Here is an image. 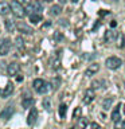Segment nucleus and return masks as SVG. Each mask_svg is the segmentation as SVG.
<instances>
[{
    "mask_svg": "<svg viewBox=\"0 0 125 129\" xmlns=\"http://www.w3.org/2000/svg\"><path fill=\"white\" fill-rule=\"evenodd\" d=\"M11 11L16 18H23V16L26 15V10H24L23 4H20L18 0H15V2L11 3Z\"/></svg>",
    "mask_w": 125,
    "mask_h": 129,
    "instance_id": "obj_1",
    "label": "nucleus"
},
{
    "mask_svg": "<svg viewBox=\"0 0 125 129\" xmlns=\"http://www.w3.org/2000/svg\"><path fill=\"white\" fill-rule=\"evenodd\" d=\"M121 64H122V60L120 58H117V56H109L105 60V66L108 69H110V70H117V69L121 67Z\"/></svg>",
    "mask_w": 125,
    "mask_h": 129,
    "instance_id": "obj_2",
    "label": "nucleus"
},
{
    "mask_svg": "<svg viewBox=\"0 0 125 129\" xmlns=\"http://www.w3.org/2000/svg\"><path fill=\"white\" fill-rule=\"evenodd\" d=\"M32 86H34V89L39 93V94H44V93H47V90H48V83L46 81L40 79V78L35 79L34 83H32Z\"/></svg>",
    "mask_w": 125,
    "mask_h": 129,
    "instance_id": "obj_3",
    "label": "nucleus"
},
{
    "mask_svg": "<svg viewBox=\"0 0 125 129\" xmlns=\"http://www.w3.org/2000/svg\"><path fill=\"white\" fill-rule=\"evenodd\" d=\"M11 39H4L2 43H0V55L2 56H6L11 50Z\"/></svg>",
    "mask_w": 125,
    "mask_h": 129,
    "instance_id": "obj_4",
    "label": "nucleus"
},
{
    "mask_svg": "<svg viewBox=\"0 0 125 129\" xmlns=\"http://www.w3.org/2000/svg\"><path fill=\"white\" fill-rule=\"evenodd\" d=\"M12 114H14V106H12V105H8V106H6L2 112H0V118L8 120V118H11Z\"/></svg>",
    "mask_w": 125,
    "mask_h": 129,
    "instance_id": "obj_5",
    "label": "nucleus"
},
{
    "mask_svg": "<svg viewBox=\"0 0 125 129\" xmlns=\"http://www.w3.org/2000/svg\"><path fill=\"white\" fill-rule=\"evenodd\" d=\"M16 28L22 32V34H27V35H31V34H34V30L30 27V26H27L26 23H23V22H20L19 24H16Z\"/></svg>",
    "mask_w": 125,
    "mask_h": 129,
    "instance_id": "obj_6",
    "label": "nucleus"
},
{
    "mask_svg": "<svg viewBox=\"0 0 125 129\" xmlns=\"http://www.w3.org/2000/svg\"><path fill=\"white\" fill-rule=\"evenodd\" d=\"M116 38H117V34L114 31H112V30H108L106 32H105V35H104V42L105 43H113L116 40Z\"/></svg>",
    "mask_w": 125,
    "mask_h": 129,
    "instance_id": "obj_7",
    "label": "nucleus"
},
{
    "mask_svg": "<svg viewBox=\"0 0 125 129\" xmlns=\"http://www.w3.org/2000/svg\"><path fill=\"white\" fill-rule=\"evenodd\" d=\"M19 70H20V66H19V63H16V62L10 63V64H8V67H7V73L10 75H12V77L18 74Z\"/></svg>",
    "mask_w": 125,
    "mask_h": 129,
    "instance_id": "obj_8",
    "label": "nucleus"
},
{
    "mask_svg": "<svg viewBox=\"0 0 125 129\" xmlns=\"http://www.w3.org/2000/svg\"><path fill=\"white\" fill-rule=\"evenodd\" d=\"M96 97V93L93 89H87L86 91H85V95H83V104H90L93 100H94Z\"/></svg>",
    "mask_w": 125,
    "mask_h": 129,
    "instance_id": "obj_9",
    "label": "nucleus"
},
{
    "mask_svg": "<svg viewBox=\"0 0 125 129\" xmlns=\"http://www.w3.org/2000/svg\"><path fill=\"white\" fill-rule=\"evenodd\" d=\"M36 118H38V110L35 108H32L30 110V114H28V118H27V124L28 125H34L36 122Z\"/></svg>",
    "mask_w": 125,
    "mask_h": 129,
    "instance_id": "obj_10",
    "label": "nucleus"
},
{
    "mask_svg": "<svg viewBox=\"0 0 125 129\" xmlns=\"http://www.w3.org/2000/svg\"><path fill=\"white\" fill-rule=\"evenodd\" d=\"M12 91H14V85H12V83H7L6 87L0 90V95H2L3 98H7L8 95H11Z\"/></svg>",
    "mask_w": 125,
    "mask_h": 129,
    "instance_id": "obj_11",
    "label": "nucleus"
},
{
    "mask_svg": "<svg viewBox=\"0 0 125 129\" xmlns=\"http://www.w3.org/2000/svg\"><path fill=\"white\" fill-rule=\"evenodd\" d=\"M98 70H100V64H98V63H93V64H90V66L86 69V71H85V75L91 77V75H94Z\"/></svg>",
    "mask_w": 125,
    "mask_h": 129,
    "instance_id": "obj_12",
    "label": "nucleus"
},
{
    "mask_svg": "<svg viewBox=\"0 0 125 129\" xmlns=\"http://www.w3.org/2000/svg\"><path fill=\"white\" fill-rule=\"evenodd\" d=\"M28 10L32 11V12H36V14H40V12L43 11V6L40 2H34L30 7H28Z\"/></svg>",
    "mask_w": 125,
    "mask_h": 129,
    "instance_id": "obj_13",
    "label": "nucleus"
},
{
    "mask_svg": "<svg viewBox=\"0 0 125 129\" xmlns=\"http://www.w3.org/2000/svg\"><path fill=\"white\" fill-rule=\"evenodd\" d=\"M120 112H121V104H118L117 106L113 109V112H112V121H118L121 118V114H120Z\"/></svg>",
    "mask_w": 125,
    "mask_h": 129,
    "instance_id": "obj_14",
    "label": "nucleus"
},
{
    "mask_svg": "<svg viewBox=\"0 0 125 129\" xmlns=\"http://www.w3.org/2000/svg\"><path fill=\"white\" fill-rule=\"evenodd\" d=\"M11 11V6L6 2H2L0 3V15H7L8 12Z\"/></svg>",
    "mask_w": 125,
    "mask_h": 129,
    "instance_id": "obj_15",
    "label": "nucleus"
},
{
    "mask_svg": "<svg viewBox=\"0 0 125 129\" xmlns=\"http://www.w3.org/2000/svg\"><path fill=\"white\" fill-rule=\"evenodd\" d=\"M32 104H34V98L30 95H27V97H24V98L22 100V105H23V108H31L32 106Z\"/></svg>",
    "mask_w": 125,
    "mask_h": 129,
    "instance_id": "obj_16",
    "label": "nucleus"
},
{
    "mask_svg": "<svg viewBox=\"0 0 125 129\" xmlns=\"http://www.w3.org/2000/svg\"><path fill=\"white\" fill-rule=\"evenodd\" d=\"M112 104H113V97H106L105 100H102V108L105 110H109L112 108Z\"/></svg>",
    "mask_w": 125,
    "mask_h": 129,
    "instance_id": "obj_17",
    "label": "nucleus"
},
{
    "mask_svg": "<svg viewBox=\"0 0 125 129\" xmlns=\"http://www.w3.org/2000/svg\"><path fill=\"white\" fill-rule=\"evenodd\" d=\"M4 24H6V30L8 32H14L16 30V24L12 22V20H10V19H7L6 22H4Z\"/></svg>",
    "mask_w": 125,
    "mask_h": 129,
    "instance_id": "obj_18",
    "label": "nucleus"
},
{
    "mask_svg": "<svg viewBox=\"0 0 125 129\" xmlns=\"http://www.w3.org/2000/svg\"><path fill=\"white\" fill-rule=\"evenodd\" d=\"M30 20L34 24H36V23H39L40 20H42V15L40 14H36V12H32V14L30 15Z\"/></svg>",
    "mask_w": 125,
    "mask_h": 129,
    "instance_id": "obj_19",
    "label": "nucleus"
},
{
    "mask_svg": "<svg viewBox=\"0 0 125 129\" xmlns=\"http://www.w3.org/2000/svg\"><path fill=\"white\" fill-rule=\"evenodd\" d=\"M117 47H120V48H122L124 47V44H125V39H124V34H118L117 35Z\"/></svg>",
    "mask_w": 125,
    "mask_h": 129,
    "instance_id": "obj_20",
    "label": "nucleus"
},
{
    "mask_svg": "<svg viewBox=\"0 0 125 129\" xmlns=\"http://www.w3.org/2000/svg\"><path fill=\"white\" fill-rule=\"evenodd\" d=\"M114 129H125V118H120L114 122Z\"/></svg>",
    "mask_w": 125,
    "mask_h": 129,
    "instance_id": "obj_21",
    "label": "nucleus"
},
{
    "mask_svg": "<svg viewBox=\"0 0 125 129\" xmlns=\"http://www.w3.org/2000/svg\"><path fill=\"white\" fill-rule=\"evenodd\" d=\"M50 12H51V15L56 16V15H59L60 12H62V7H60V6H52L51 10H50Z\"/></svg>",
    "mask_w": 125,
    "mask_h": 129,
    "instance_id": "obj_22",
    "label": "nucleus"
},
{
    "mask_svg": "<svg viewBox=\"0 0 125 129\" xmlns=\"http://www.w3.org/2000/svg\"><path fill=\"white\" fill-rule=\"evenodd\" d=\"M66 110H67V106H66L65 104H62V105L59 106V116L62 117V118L66 116Z\"/></svg>",
    "mask_w": 125,
    "mask_h": 129,
    "instance_id": "obj_23",
    "label": "nucleus"
},
{
    "mask_svg": "<svg viewBox=\"0 0 125 129\" xmlns=\"http://www.w3.org/2000/svg\"><path fill=\"white\" fill-rule=\"evenodd\" d=\"M15 42H16V46H18V48H23V47H24V40L22 39V36H18Z\"/></svg>",
    "mask_w": 125,
    "mask_h": 129,
    "instance_id": "obj_24",
    "label": "nucleus"
},
{
    "mask_svg": "<svg viewBox=\"0 0 125 129\" xmlns=\"http://www.w3.org/2000/svg\"><path fill=\"white\" fill-rule=\"evenodd\" d=\"M86 125H87V121L85 120V118H82V120L79 121V126H81V129H85V128H86Z\"/></svg>",
    "mask_w": 125,
    "mask_h": 129,
    "instance_id": "obj_25",
    "label": "nucleus"
},
{
    "mask_svg": "<svg viewBox=\"0 0 125 129\" xmlns=\"http://www.w3.org/2000/svg\"><path fill=\"white\" fill-rule=\"evenodd\" d=\"M20 4H23V6H28V4H31V0H18Z\"/></svg>",
    "mask_w": 125,
    "mask_h": 129,
    "instance_id": "obj_26",
    "label": "nucleus"
},
{
    "mask_svg": "<svg viewBox=\"0 0 125 129\" xmlns=\"http://www.w3.org/2000/svg\"><path fill=\"white\" fill-rule=\"evenodd\" d=\"M91 129H100V125L97 124V122H93L91 124Z\"/></svg>",
    "mask_w": 125,
    "mask_h": 129,
    "instance_id": "obj_27",
    "label": "nucleus"
},
{
    "mask_svg": "<svg viewBox=\"0 0 125 129\" xmlns=\"http://www.w3.org/2000/svg\"><path fill=\"white\" fill-rule=\"evenodd\" d=\"M44 106H46V109H50V102L47 100H44Z\"/></svg>",
    "mask_w": 125,
    "mask_h": 129,
    "instance_id": "obj_28",
    "label": "nucleus"
},
{
    "mask_svg": "<svg viewBox=\"0 0 125 129\" xmlns=\"http://www.w3.org/2000/svg\"><path fill=\"white\" fill-rule=\"evenodd\" d=\"M117 26V23H116V20H112V22H110V27H113V28H114Z\"/></svg>",
    "mask_w": 125,
    "mask_h": 129,
    "instance_id": "obj_29",
    "label": "nucleus"
},
{
    "mask_svg": "<svg viewBox=\"0 0 125 129\" xmlns=\"http://www.w3.org/2000/svg\"><path fill=\"white\" fill-rule=\"evenodd\" d=\"M79 114V109H77V110L74 112V117H77V116H78Z\"/></svg>",
    "mask_w": 125,
    "mask_h": 129,
    "instance_id": "obj_30",
    "label": "nucleus"
},
{
    "mask_svg": "<svg viewBox=\"0 0 125 129\" xmlns=\"http://www.w3.org/2000/svg\"><path fill=\"white\" fill-rule=\"evenodd\" d=\"M66 2H67V0H59V3H60V4H65Z\"/></svg>",
    "mask_w": 125,
    "mask_h": 129,
    "instance_id": "obj_31",
    "label": "nucleus"
},
{
    "mask_svg": "<svg viewBox=\"0 0 125 129\" xmlns=\"http://www.w3.org/2000/svg\"><path fill=\"white\" fill-rule=\"evenodd\" d=\"M71 2H73V3H77V2H78V0H71Z\"/></svg>",
    "mask_w": 125,
    "mask_h": 129,
    "instance_id": "obj_32",
    "label": "nucleus"
},
{
    "mask_svg": "<svg viewBox=\"0 0 125 129\" xmlns=\"http://www.w3.org/2000/svg\"><path fill=\"white\" fill-rule=\"evenodd\" d=\"M124 113H125V104H124Z\"/></svg>",
    "mask_w": 125,
    "mask_h": 129,
    "instance_id": "obj_33",
    "label": "nucleus"
},
{
    "mask_svg": "<svg viewBox=\"0 0 125 129\" xmlns=\"http://www.w3.org/2000/svg\"><path fill=\"white\" fill-rule=\"evenodd\" d=\"M44 2H51V0H44Z\"/></svg>",
    "mask_w": 125,
    "mask_h": 129,
    "instance_id": "obj_34",
    "label": "nucleus"
},
{
    "mask_svg": "<svg viewBox=\"0 0 125 129\" xmlns=\"http://www.w3.org/2000/svg\"><path fill=\"white\" fill-rule=\"evenodd\" d=\"M112 2H118V0H112Z\"/></svg>",
    "mask_w": 125,
    "mask_h": 129,
    "instance_id": "obj_35",
    "label": "nucleus"
},
{
    "mask_svg": "<svg viewBox=\"0 0 125 129\" xmlns=\"http://www.w3.org/2000/svg\"><path fill=\"white\" fill-rule=\"evenodd\" d=\"M124 86H125V81H124Z\"/></svg>",
    "mask_w": 125,
    "mask_h": 129,
    "instance_id": "obj_36",
    "label": "nucleus"
},
{
    "mask_svg": "<svg viewBox=\"0 0 125 129\" xmlns=\"http://www.w3.org/2000/svg\"><path fill=\"white\" fill-rule=\"evenodd\" d=\"M93 2H96V0H93Z\"/></svg>",
    "mask_w": 125,
    "mask_h": 129,
    "instance_id": "obj_37",
    "label": "nucleus"
}]
</instances>
